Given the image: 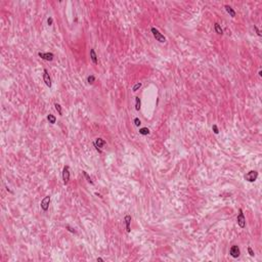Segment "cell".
I'll list each match as a JSON object with an SVG mask.
<instances>
[{"instance_id":"6da1fadb","label":"cell","mask_w":262,"mask_h":262,"mask_svg":"<svg viewBox=\"0 0 262 262\" xmlns=\"http://www.w3.org/2000/svg\"><path fill=\"white\" fill-rule=\"evenodd\" d=\"M151 32L153 33V35H154V37H155V39L157 41H159L160 43H165L166 42V37L163 35V34L158 30L157 28L152 27L151 28Z\"/></svg>"},{"instance_id":"7a4b0ae2","label":"cell","mask_w":262,"mask_h":262,"mask_svg":"<svg viewBox=\"0 0 262 262\" xmlns=\"http://www.w3.org/2000/svg\"><path fill=\"white\" fill-rule=\"evenodd\" d=\"M236 222H238V225L241 227V228H245L246 227V218L244 215L243 209H239V215L236 217Z\"/></svg>"},{"instance_id":"3957f363","label":"cell","mask_w":262,"mask_h":262,"mask_svg":"<svg viewBox=\"0 0 262 262\" xmlns=\"http://www.w3.org/2000/svg\"><path fill=\"white\" fill-rule=\"evenodd\" d=\"M258 178V172L256 170H251L245 174V179L248 182H255Z\"/></svg>"},{"instance_id":"277c9868","label":"cell","mask_w":262,"mask_h":262,"mask_svg":"<svg viewBox=\"0 0 262 262\" xmlns=\"http://www.w3.org/2000/svg\"><path fill=\"white\" fill-rule=\"evenodd\" d=\"M107 145V141L103 139V138H101V137H97L96 139L93 141V145H94V147L96 149V151L98 152V153H101V147H103Z\"/></svg>"},{"instance_id":"5b68a950","label":"cell","mask_w":262,"mask_h":262,"mask_svg":"<svg viewBox=\"0 0 262 262\" xmlns=\"http://www.w3.org/2000/svg\"><path fill=\"white\" fill-rule=\"evenodd\" d=\"M50 201H51V198L50 196H46L44 197L42 201H41V204H40V207L41 209L44 211V212H47L48 209H49V205H50Z\"/></svg>"},{"instance_id":"8992f818","label":"cell","mask_w":262,"mask_h":262,"mask_svg":"<svg viewBox=\"0 0 262 262\" xmlns=\"http://www.w3.org/2000/svg\"><path fill=\"white\" fill-rule=\"evenodd\" d=\"M63 184H68L69 183V181H70V167H69L68 165H66L65 167H63Z\"/></svg>"},{"instance_id":"52a82bcc","label":"cell","mask_w":262,"mask_h":262,"mask_svg":"<svg viewBox=\"0 0 262 262\" xmlns=\"http://www.w3.org/2000/svg\"><path fill=\"white\" fill-rule=\"evenodd\" d=\"M229 254L230 256L232 257V258H238V257H240L241 255V250L239 248V246H236V245H232L230 247V249H229Z\"/></svg>"},{"instance_id":"ba28073f","label":"cell","mask_w":262,"mask_h":262,"mask_svg":"<svg viewBox=\"0 0 262 262\" xmlns=\"http://www.w3.org/2000/svg\"><path fill=\"white\" fill-rule=\"evenodd\" d=\"M38 56L41 57L42 60H44V61L51 62V61H53L54 54L52 52H38Z\"/></svg>"},{"instance_id":"9c48e42d","label":"cell","mask_w":262,"mask_h":262,"mask_svg":"<svg viewBox=\"0 0 262 262\" xmlns=\"http://www.w3.org/2000/svg\"><path fill=\"white\" fill-rule=\"evenodd\" d=\"M43 81H44V83H45V85L47 87H49V88L51 87V85H52L51 78H50V76H49V73H48V71L46 70V69H44L43 70Z\"/></svg>"},{"instance_id":"30bf717a","label":"cell","mask_w":262,"mask_h":262,"mask_svg":"<svg viewBox=\"0 0 262 262\" xmlns=\"http://www.w3.org/2000/svg\"><path fill=\"white\" fill-rule=\"evenodd\" d=\"M131 220H132L131 215H126L124 217V221H125V226H126V231L127 232H130L131 231V227H130Z\"/></svg>"},{"instance_id":"8fae6325","label":"cell","mask_w":262,"mask_h":262,"mask_svg":"<svg viewBox=\"0 0 262 262\" xmlns=\"http://www.w3.org/2000/svg\"><path fill=\"white\" fill-rule=\"evenodd\" d=\"M90 58H91V61H92V63H94V65H97V63H98L97 55H96V52L94 50V48H91L90 49Z\"/></svg>"},{"instance_id":"7c38bea8","label":"cell","mask_w":262,"mask_h":262,"mask_svg":"<svg viewBox=\"0 0 262 262\" xmlns=\"http://www.w3.org/2000/svg\"><path fill=\"white\" fill-rule=\"evenodd\" d=\"M224 8H225V10H226V12L229 14V16L231 17V18H235V11L234 10V8H232L231 6H229V5H224Z\"/></svg>"},{"instance_id":"4fadbf2b","label":"cell","mask_w":262,"mask_h":262,"mask_svg":"<svg viewBox=\"0 0 262 262\" xmlns=\"http://www.w3.org/2000/svg\"><path fill=\"white\" fill-rule=\"evenodd\" d=\"M214 30H215V32L217 34H218V35H222V34H223V30H222L221 26H220L218 23H215L214 24Z\"/></svg>"},{"instance_id":"5bb4252c","label":"cell","mask_w":262,"mask_h":262,"mask_svg":"<svg viewBox=\"0 0 262 262\" xmlns=\"http://www.w3.org/2000/svg\"><path fill=\"white\" fill-rule=\"evenodd\" d=\"M47 120L48 122L50 123V124H55V122H56V117L52 115V114H49V115L47 116Z\"/></svg>"},{"instance_id":"9a60e30c","label":"cell","mask_w":262,"mask_h":262,"mask_svg":"<svg viewBox=\"0 0 262 262\" xmlns=\"http://www.w3.org/2000/svg\"><path fill=\"white\" fill-rule=\"evenodd\" d=\"M139 134H141V135H149L150 134V129L147 127H142V128H140L139 129Z\"/></svg>"},{"instance_id":"2e32d148","label":"cell","mask_w":262,"mask_h":262,"mask_svg":"<svg viewBox=\"0 0 262 262\" xmlns=\"http://www.w3.org/2000/svg\"><path fill=\"white\" fill-rule=\"evenodd\" d=\"M82 173H83V175H84V177H85V178H86V180L88 181V183H90L91 185H93V184H94V182H93V181H92V179H91V177H90L89 175H88V173H87L86 171H82Z\"/></svg>"},{"instance_id":"e0dca14e","label":"cell","mask_w":262,"mask_h":262,"mask_svg":"<svg viewBox=\"0 0 262 262\" xmlns=\"http://www.w3.org/2000/svg\"><path fill=\"white\" fill-rule=\"evenodd\" d=\"M140 106H141L140 98L138 97V96H135V110L136 111H139L140 110Z\"/></svg>"},{"instance_id":"ac0fdd59","label":"cell","mask_w":262,"mask_h":262,"mask_svg":"<svg viewBox=\"0 0 262 262\" xmlns=\"http://www.w3.org/2000/svg\"><path fill=\"white\" fill-rule=\"evenodd\" d=\"M54 107H55V110L57 111L58 115H60V116H63V108H62V106L60 105V103H55V105H54Z\"/></svg>"},{"instance_id":"d6986e66","label":"cell","mask_w":262,"mask_h":262,"mask_svg":"<svg viewBox=\"0 0 262 262\" xmlns=\"http://www.w3.org/2000/svg\"><path fill=\"white\" fill-rule=\"evenodd\" d=\"M142 86V84L140 83V82H137V83H135L134 85H133V87H132V91H134V92H136L138 89H139V88Z\"/></svg>"},{"instance_id":"ffe728a7","label":"cell","mask_w":262,"mask_h":262,"mask_svg":"<svg viewBox=\"0 0 262 262\" xmlns=\"http://www.w3.org/2000/svg\"><path fill=\"white\" fill-rule=\"evenodd\" d=\"M87 82L89 83V84H93L95 82V77H94V75H89L87 77Z\"/></svg>"},{"instance_id":"44dd1931","label":"cell","mask_w":262,"mask_h":262,"mask_svg":"<svg viewBox=\"0 0 262 262\" xmlns=\"http://www.w3.org/2000/svg\"><path fill=\"white\" fill-rule=\"evenodd\" d=\"M140 124H141V121L139 120V118H134V125L136 126V127H139L140 126Z\"/></svg>"},{"instance_id":"7402d4cb","label":"cell","mask_w":262,"mask_h":262,"mask_svg":"<svg viewBox=\"0 0 262 262\" xmlns=\"http://www.w3.org/2000/svg\"><path fill=\"white\" fill-rule=\"evenodd\" d=\"M212 130H213V132L215 133V134H218V133H219V129H218V126H217L216 124H214L213 126H212Z\"/></svg>"},{"instance_id":"603a6c76","label":"cell","mask_w":262,"mask_h":262,"mask_svg":"<svg viewBox=\"0 0 262 262\" xmlns=\"http://www.w3.org/2000/svg\"><path fill=\"white\" fill-rule=\"evenodd\" d=\"M254 30L256 31V33H257V35H258L259 37H261V36H262V34H261V32H260V30H259V29H258V27H257V26H254Z\"/></svg>"},{"instance_id":"cb8c5ba5","label":"cell","mask_w":262,"mask_h":262,"mask_svg":"<svg viewBox=\"0 0 262 262\" xmlns=\"http://www.w3.org/2000/svg\"><path fill=\"white\" fill-rule=\"evenodd\" d=\"M47 24H48V26H52V24H53V18L51 17H49L47 18Z\"/></svg>"},{"instance_id":"d4e9b609","label":"cell","mask_w":262,"mask_h":262,"mask_svg":"<svg viewBox=\"0 0 262 262\" xmlns=\"http://www.w3.org/2000/svg\"><path fill=\"white\" fill-rule=\"evenodd\" d=\"M248 253H249V255H250V256H252V257L254 256V251L252 250L251 247H248Z\"/></svg>"},{"instance_id":"484cf974","label":"cell","mask_w":262,"mask_h":262,"mask_svg":"<svg viewBox=\"0 0 262 262\" xmlns=\"http://www.w3.org/2000/svg\"><path fill=\"white\" fill-rule=\"evenodd\" d=\"M66 228L69 230V231H71V232H73V234H76V230L74 229V228H72V227H70L69 225H66Z\"/></svg>"},{"instance_id":"4316f807","label":"cell","mask_w":262,"mask_h":262,"mask_svg":"<svg viewBox=\"0 0 262 262\" xmlns=\"http://www.w3.org/2000/svg\"><path fill=\"white\" fill-rule=\"evenodd\" d=\"M96 261H99V262H103V261H105V260H103L102 258H99V257H98V258L96 259Z\"/></svg>"},{"instance_id":"83f0119b","label":"cell","mask_w":262,"mask_h":262,"mask_svg":"<svg viewBox=\"0 0 262 262\" xmlns=\"http://www.w3.org/2000/svg\"><path fill=\"white\" fill-rule=\"evenodd\" d=\"M95 196H97V197H99L100 199H102V196L100 195V194H98V192H95Z\"/></svg>"},{"instance_id":"f1b7e54d","label":"cell","mask_w":262,"mask_h":262,"mask_svg":"<svg viewBox=\"0 0 262 262\" xmlns=\"http://www.w3.org/2000/svg\"><path fill=\"white\" fill-rule=\"evenodd\" d=\"M258 74H259V76H262V72H261V71H259Z\"/></svg>"}]
</instances>
